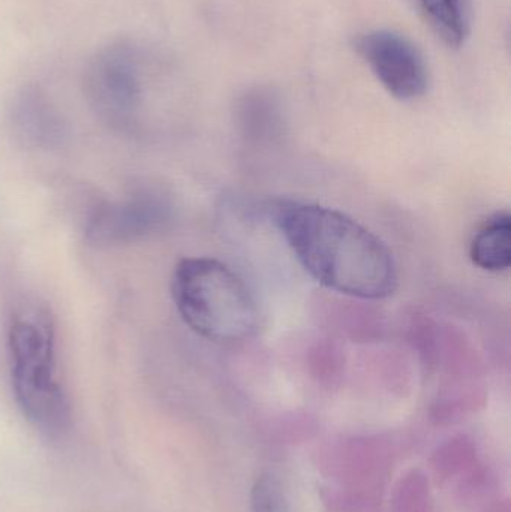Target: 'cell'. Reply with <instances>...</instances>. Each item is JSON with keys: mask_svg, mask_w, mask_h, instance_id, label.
<instances>
[{"mask_svg": "<svg viewBox=\"0 0 511 512\" xmlns=\"http://www.w3.org/2000/svg\"><path fill=\"white\" fill-rule=\"evenodd\" d=\"M11 123L17 137L33 147L56 146L65 135V122L41 87H24L15 96Z\"/></svg>", "mask_w": 511, "mask_h": 512, "instance_id": "cell-7", "label": "cell"}, {"mask_svg": "<svg viewBox=\"0 0 511 512\" xmlns=\"http://www.w3.org/2000/svg\"><path fill=\"white\" fill-rule=\"evenodd\" d=\"M438 38L450 48L465 44L471 32V0H419Z\"/></svg>", "mask_w": 511, "mask_h": 512, "instance_id": "cell-9", "label": "cell"}, {"mask_svg": "<svg viewBox=\"0 0 511 512\" xmlns=\"http://www.w3.org/2000/svg\"><path fill=\"white\" fill-rule=\"evenodd\" d=\"M252 512H290L287 493L272 472L260 475L251 489Z\"/></svg>", "mask_w": 511, "mask_h": 512, "instance_id": "cell-10", "label": "cell"}, {"mask_svg": "<svg viewBox=\"0 0 511 512\" xmlns=\"http://www.w3.org/2000/svg\"><path fill=\"white\" fill-rule=\"evenodd\" d=\"M8 345L12 388L24 417L44 435H62L71 408L57 381L50 319L39 312L18 315L9 327Z\"/></svg>", "mask_w": 511, "mask_h": 512, "instance_id": "cell-3", "label": "cell"}, {"mask_svg": "<svg viewBox=\"0 0 511 512\" xmlns=\"http://www.w3.org/2000/svg\"><path fill=\"white\" fill-rule=\"evenodd\" d=\"M144 62L140 45L116 41L95 51L84 69V93L92 110L114 128L137 119L144 98Z\"/></svg>", "mask_w": 511, "mask_h": 512, "instance_id": "cell-4", "label": "cell"}, {"mask_svg": "<svg viewBox=\"0 0 511 512\" xmlns=\"http://www.w3.org/2000/svg\"><path fill=\"white\" fill-rule=\"evenodd\" d=\"M357 51L393 98L414 101L428 92L425 57L405 36L390 30H374L357 41Z\"/></svg>", "mask_w": 511, "mask_h": 512, "instance_id": "cell-5", "label": "cell"}, {"mask_svg": "<svg viewBox=\"0 0 511 512\" xmlns=\"http://www.w3.org/2000/svg\"><path fill=\"white\" fill-rule=\"evenodd\" d=\"M470 258L474 265L501 273L511 265V218L509 212H500L489 218L474 234L470 245Z\"/></svg>", "mask_w": 511, "mask_h": 512, "instance_id": "cell-8", "label": "cell"}, {"mask_svg": "<svg viewBox=\"0 0 511 512\" xmlns=\"http://www.w3.org/2000/svg\"><path fill=\"white\" fill-rule=\"evenodd\" d=\"M171 216L173 209L164 195L141 192L96 210L87 225V239L98 246L129 245L164 230Z\"/></svg>", "mask_w": 511, "mask_h": 512, "instance_id": "cell-6", "label": "cell"}, {"mask_svg": "<svg viewBox=\"0 0 511 512\" xmlns=\"http://www.w3.org/2000/svg\"><path fill=\"white\" fill-rule=\"evenodd\" d=\"M269 215L303 270L324 288L360 300L395 294L399 271L386 243L339 210L275 200Z\"/></svg>", "mask_w": 511, "mask_h": 512, "instance_id": "cell-1", "label": "cell"}, {"mask_svg": "<svg viewBox=\"0 0 511 512\" xmlns=\"http://www.w3.org/2000/svg\"><path fill=\"white\" fill-rule=\"evenodd\" d=\"M174 304L185 324L215 343H243L261 328V310L248 283L215 258H185L171 282Z\"/></svg>", "mask_w": 511, "mask_h": 512, "instance_id": "cell-2", "label": "cell"}]
</instances>
